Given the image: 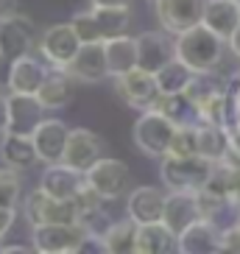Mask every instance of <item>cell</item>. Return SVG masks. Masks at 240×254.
I'll use <instances>...</instances> for the list:
<instances>
[{
  "label": "cell",
  "instance_id": "1",
  "mask_svg": "<svg viewBox=\"0 0 240 254\" xmlns=\"http://www.w3.org/2000/svg\"><path fill=\"white\" fill-rule=\"evenodd\" d=\"M226 51H229L226 39H221L204 23L181 31L176 37V59H181L193 73H215L224 64Z\"/></svg>",
  "mask_w": 240,
  "mask_h": 254
},
{
  "label": "cell",
  "instance_id": "2",
  "mask_svg": "<svg viewBox=\"0 0 240 254\" xmlns=\"http://www.w3.org/2000/svg\"><path fill=\"white\" fill-rule=\"evenodd\" d=\"M173 131H176V123H171L157 109H145L134 120L131 137H134V145L140 148V154H145L151 159H162V157H168Z\"/></svg>",
  "mask_w": 240,
  "mask_h": 254
},
{
  "label": "cell",
  "instance_id": "3",
  "mask_svg": "<svg viewBox=\"0 0 240 254\" xmlns=\"http://www.w3.org/2000/svg\"><path fill=\"white\" fill-rule=\"evenodd\" d=\"M23 215L31 226L39 224H73L78 221V204L67 201V198H56L42 187H34L23 198Z\"/></svg>",
  "mask_w": 240,
  "mask_h": 254
},
{
  "label": "cell",
  "instance_id": "4",
  "mask_svg": "<svg viewBox=\"0 0 240 254\" xmlns=\"http://www.w3.org/2000/svg\"><path fill=\"white\" fill-rule=\"evenodd\" d=\"M210 159L204 157H162V165H159V176H162V185L168 190H201L207 185L212 173Z\"/></svg>",
  "mask_w": 240,
  "mask_h": 254
},
{
  "label": "cell",
  "instance_id": "5",
  "mask_svg": "<svg viewBox=\"0 0 240 254\" xmlns=\"http://www.w3.org/2000/svg\"><path fill=\"white\" fill-rule=\"evenodd\" d=\"M90 232L78 221L73 224H39L31 226V243L39 254H78Z\"/></svg>",
  "mask_w": 240,
  "mask_h": 254
},
{
  "label": "cell",
  "instance_id": "6",
  "mask_svg": "<svg viewBox=\"0 0 240 254\" xmlns=\"http://www.w3.org/2000/svg\"><path fill=\"white\" fill-rule=\"evenodd\" d=\"M87 182L95 193H101L106 201L112 204L118 198H126L131 190V171L128 165L118 157H101L90 171H87Z\"/></svg>",
  "mask_w": 240,
  "mask_h": 254
},
{
  "label": "cell",
  "instance_id": "7",
  "mask_svg": "<svg viewBox=\"0 0 240 254\" xmlns=\"http://www.w3.org/2000/svg\"><path fill=\"white\" fill-rule=\"evenodd\" d=\"M115 95L123 101L126 106L137 109V112H145V109H154L157 98L162 95L157 84V75L148 73L143 67H134L123 75H115Z\"/></svg>",
  "mask_w": 240,
  "mask_h": 254
},
{
  "label": "cell",
  "instance_id": "8",
  "mask_svg": "<svg viewBox=\"0 0 240 254\" xmlns=\"http://www.w3.org/2000/svg\"><path fill=\"white\" fill-rule=\"evenodd\" d=\"M39 56L51 64V67H67L73 56L81 48V39L75 34V28L70 23H56L48 25L42 34H39Z\"/></svg>",
  "mask_w": 240,
  "mask_h": 254
},
{
  "label": "cell",
  "instance_id": "9",
  "mask_svg": "<svg viewBox=\"0 0 240 254\" xmlns=\"http://www.w3.org/2000/svg\"><path fill=\"white\" fill-rule=\"evenodd\" d=\"M39 42V31L28 14H11L0 23V51L8 59H17L23 53H31Z\"/></svg>",
  "mask_w": 240,
  "mask_h": 254
},
{
  "label": "cell",
  "instance_id": "10",
  "mask_svg": "<svg viewBox=\"0 0 240 254\" xmlns=\"http://www.w3.org/2000/svg\"><path fill=\"white\" fill-rule=\"evenodd\" d=\"M173 56H176V37L168 34L165 28L137 34V67L157 73Z\"/></svg>",
  "mask_w": 240,
  "mask_h": 254
},
{
  "label": "cell",
  "instance_id": "11",
  "mask_svg": "<svg viewBox=\"0 0 240 254\" xmlns=\"http://www.w3.org/2000/svg\"><path fill=\"white\" fill-rule=\"evenodd\" d=\"M201 11L204 0H154V14L159 25L173 37L201 23Z\"/></svg>",
  "mask_w": 240,
  "mask_h": 254
},
{
  "label": "cell",
  "instance_id": "12",
  "mask_svg": "<svg viewBox=\"0 0 240 254\" xmlns=\"http://www.w3.org/2000/svg\"><path fill=\"white\" fill-rule=\"evenodd\" d=\"M101 157H106V140L92 128H70L67 145L61 162L73 165L78 171H90Z\"/></svg>",
  "mask_w": 240,
  "mask_h": 254
},
{
  "label": "cell",
  "instance_id": "13",
  "mask_svg": "<svg viewBox=\"0 0 240 254\" xmlns=\"http://www.w3.org/2000/svg\"><path fill=\"white\" fill-rule=\"evenodd\" d=\"M39 187L48 190L51 195H56V198L73 201L87 187V171H78V168H73L67 162H51L45 165V171L39 176Z\"/></svg>",
  "mask_w": 240,
  "mask_h": 254
},
{
  "label": "cell",
  "instance_id": "14",
  "mask_svg": "<svg viewBox=\"0 0 240 254\" xmlns=\"http://www.w3.org/2000/svg\"><path fill=\"white\" fill-rule=\"evenodd\" d=\"M165 198H168V193L162 187H154V185L131 187L128 195H126V212L134 224H154V221H162Z\"/></svg>",
  "mask_w": 240,
  "mask_h": 254
},
{
  "label": "cell",
  "instance_id": "15",
  "mask_svg": "<svg viewBox=\"0 0 240 254\" xmlns=\"http://www.w3.org/2000/svg\"><path fill=\"white\" fill-rule=\"evenodd\" d=\"M78 84H101L109 78V70H106V56H104V42H81L78 53L73 56L67 67Z\"/></svg>",
  "mask_w": 240,
  "mask_h": 254
},
{
  "label": "cell",
  "instance_id": "16",
  "mask_svg": "<svg viewBox=\"0 0 240 254\" xmlns=\"http://www.w3.org/2000/svg\"><path fill=\"white\" fill-rule=\"evenodd\" d=\"M34 145H37V157L42 165H51V162H61L64 157V145H67V137H70V126L59 118H45L34 128Z\"/></svg>",
  "mask_w": 240,
  "mask_h": 254
},
{
  "label": "cell",
  "instance_id": "17",
  "mask_svg": "<svg viewBox=\"0 0 240 254\" xmlns=\"http://www.w3.org/2000/svg\"><path fill=\"white\" fill-rule=\"evenodd\" d=\"M48 64L42 56L23 53L11 59V73H8V92H23V95H37L42 81L48 75Z\"/></svg>",
  "mask_w": 240,
  "mask_h": 254
},
{
  "label": "cell",
  "instance_id": "18",
  "mask_svg": "<svg viewBox=\"0 0 240 254\" xmlns=\"http://www.w3.org/2000/svg\"><path fill=\"white\" fill-rule=\"evenodd\" d=\"M221 232L224 226H218L210 218H198L179 232V254H218L224 252L221 246Z\"/></svg>",
  "mask_w": 240,
  "mask_h": 254
},
{
  "label": "cell",
  "instance_id": "19",
  "mask_svg": "<svg viewBox=\"0 0 240 254\" xmlns=\"http://www.w3.org/2000/svg\"><path fill=\"white\" fill-rule=\"evenodd\" d=\"M48 109L37 95L8 92V131L17 134H34V128L45 120Z\"/></svg>",
  "mask_w": 240,
  "mask_h": 254
},
{
  "label": "cell",
  "instance_id": "20",
  "mask_svg": "<svg viewBox=\"0 0 240 254\" xmlns=\"http://www.w3.org/2000/svg\"><path fill=\"white\" fill-rule=\"evenodd\" d=\"M75 84L78 81L64 67H48V75H45V81H42V87H39L37 98L42 101V106H45L48 112L64 109L75 98Z\"/></svg>",
  "mask_w": 240,
  "mask_h": 254
},
{
  "label": "cell",
  "instance_id": "21",
  "mask_svg": "<svg viewBox=\"0 0 240 254\" xmlns=\"http://www.w3.org/2000/svg\"><path fill=\"white\" fill-rule=\"evenodd\" d=\"M198 218H201V209H198V195H195L193 190H168L162 221H165L176 235L184 232L193 221H198Z\"/></svg>",
  "mask_w": 240,
  "mask_h": 254
},
{
  "label": "cell",
  "instance_id": "22",
  "mask_svg": "<svg viewBox=\"0 0 240 254\" xmlns=\"http://www.w3.org/2000/svg\"><path fill=\"white\" fill-rule=\"evenodd\" d=\"M134 252L137 254H173V252H179V235L165 221L137 224Z\"/></svg>",
  "mask_w": 240,
  "mask_h": 254
},
{
  "label": "cell",
  "instance_id": "23",
  "mask_svg": "<svg viewBox=\"0 0 240 254\" xmlns=\"http://www.w3.org/2000/svg\"><path fill=\"white\" fill-rule=\"evenodd\" d=\"M0 159L3 165L14 168V171H28L39 162L37 157V145L31 134H17V131H6L0 137Z\"/></svg>",
  "mask_w": 240,
  "mask_h": 254
},
{
  "label": "cell",
  "instance_id": "24",
  "mask_svg": "<svg viewBox=\"0 0 240 254\" xmlns=\"http://www.w3.org/2000/svg\"><path fill=\"white\" fill-rule=\"evenodd\" d=\"M104 56H106L109 78L134 70L137 67V37H131V34H120V37L104 39Z\"/></svg>",
  "mask_w": 240,
  "mask_h": 254
},
{
  "label": "cell",
  "instance_id": "25",
  "mask_svg": "<svg viewBox=\"0 0 240 254\" xmlns=\"http://www.w3.org/2000/svg\"><path fill=\"white\" fill-rule=\"evenodd\" d=\"M201 23L210 31H215L221 39H229V34L240 25V3H235V0H204Z\"/></svg>",
  "mask_w": 240,
  "mask_h": 254
},
{
  "label": "cell",
  "instance_id": "26",
  "mask_svg": "<svg viewBox=\"0 0 240 254\" xmlns=\"http://www.w3.org/2000/svg\"><path fill=\"white\" fill-rule=\"evenodd\" d=\"M195 131H198V157L221 162L229 154V128L212 126V123H195Z\"/></svg>",
  "mask_w": 240,
  "mask_h": 254
},
{
  "label": "cell",
  "instance_id": "27",
  "mask_svg": "<svg viewBox=\"0 0 240 254\" xmlns=\"http://www.w3.org/2000/svg\"><path fill=\"white\" fill-rule=\"evenodd\" d=\"M157 112H162L171 123L176 126H187V123H198V112H195V104L190 101L184 92H165V95L157 98L154 104Z\"/></svg>",
  "mask_w": 240,
  "mask_h": 254
},
{
  "label": "cell",
  "instance_id": "28",
  "mask_svg": "<svg viewBox=\"0 0 240 254\" xmlns=\"http://www.w3.org/2000/svg\"><path fill=\"white\" fill-rule=\"evenodd\" d=\"M92 14H95L104 39L128 34L131 28V6H92Z\"/></svg>",
  "mask_w": 240,
  "mask_h": 254
},
{
  "label": "cell",
  "instance_id": "29",
  "mask_svg": "<svg viewBox=\"0 0 240 254\" xmlns=\"http://www.w3.org/2000/svg\"><path fill=\"white\" fill-rule=\"evenodd\" d=\"M104 249L106 254H137L134 252V238H137V224L128 221H112L104 229Z\"/></svg>",
  "mask_w": 240,
  "mask_h": 254
},
{
  "label": "cell",
  "instance_id": "30",
  "mask_svg": "<svg viewBox=\"0 0 240 254\" xmlns=\"http://www.w3.org/2000/svg\"><path fill=\"white\" fill-rule=\"evenodd\" d=\"M154 75H157L159 92L165 95V92H184V90H187L190 78H193V70H190L181 59H176V56H173L165 67H159Z\"/></svg>",
  "mask_w": 240,
  "mask_h": 254
},
{
  "label": "cell",
  "instance_id": "31",
  "mask_svg": "<svg viewBox=\"0 0 240 254\" xmlns=\"http://www.w3.org/2000/svg\"><path fill=\"white\" fill-rule=\"evenodd\" d=\"M195 154H198V131H195V123L176 126L171 148H168V157H195Z\"/></svg>",
  "mask_w": 240,
  "mask_h": 254
},
{
  "label": "cell",
  "instance_id": "32",
  "mask_svg": "<svg viewBox=\"0 0 240 254\" xmlns=\"http://www.w3.org/2000/svg\"><path fill=\"white\" fill-rule=\"evenodd\" d=\"M23 190V176L14 168H0V207H17Z\"/></svg>",
  "mask_w": 240,
  "mask_h": 254
},
{
  "label": "cell",
  "instance_id": "33",
  "mask_svg": "<svg viewBox=\"0 0 240 254\" xmlns=\"http://www.w3.org/2000/svg\"><path fill=\"white\" fill-rule=\"evenodd\" d=\"M70 25L75 28V34H78L81 42H104V34L98 28V20H95V14H92V8L90 11H75Z\"/></svg>",
  "mask_w": 240,
  "mask_h": 254
},
{
  "label": "cell",
  "instance_id": "34",
  "mask_svg": "<svg viewBox=\"0 0 240 254\" xmlns=\"http://www.w3.org/2000/svg\"><path fill=\"white\" fill-rule=\"evenodd\" d=\"M221 246H224V252L240 254V218L232 226H224V232H221Z\"/></svg>",
  "mask_w": 240,
  "mask_h": 254
},
{
  "label": "cell",
  "instance_id": "35",
  "mask_svg": "<svg viewBox=\"0 0 240 254\" xmlns=\"http://www.w3.org/2000/svg\"><path fill=\"white\" fill-rule=\"evenodd\" d=\"M14 218H17V207H0V240L14 226Z\"/></svg>",
  "mask_w": 240,
  "mask_h": 254
},
{
  "label": "cell",
  "instance_id": "36",
  "mask_svg": "<svg viewBox=\"0 0 240 254\" xmlns=\"http://www.w3.org/2000/svg\"><path fill=\"white\" fill-rule=\"evenodd\" d=\"M20 11V0H0V23Z\"/></svg>",
  "mask_w": 240,
  "mask_h": 254
},
{
  "label": "cell",
  "instance_id": "37",
  "mask_svg": "<svg viewBox=\"0 0 240 254\" xmlns=\"http://www.w3.org/2000/svg\"><path fill=\"white\" fill-rule=\"evenodd\" d=\"M8 131V95H0V137Z\"/></svg>",
  "mask_w": 240,
  "mask_h": 254
},
{
  "label": "cell",
  "instance_id": "38",
  "mask_svg": "<svg viewBox=\"0 0 240 254\" xmlns=\"http://www.w3.org/2000/svg\"><path fill=\"white\" fill-rule=\"evenodd\" d=\"M226 48H229V53H232L235 59H240V25L229 34V39H226Z\"/></svg>",
  "mask_w": 240,
  "mask_h": 254
},
{
  "label": "cell",
  "instance_id": "39",
  "mask_svg": "<svg viewBox=\"0 0 240 254\" xmlns=\"http://www.w3.org/2000/svg\"><path fill=\"white\" fill-rule=\"evenodd\" d=\"M8 73H11V59L8 56H0V90L3 87L8 90Z\"/></svg>",
  "mask_w": 240,
  "mask_h": 254
},
{
  "label": "cell",
  "instance_id": "40",
  "mask_svg": "<svg viewBox=\"0 0 240 254\" xmlns=\"http://www.w3.org/2000/svg\"><path fill=\"white\" fill-rule=\"evenodd\" d=\"M232 109H235V120H240V81L232 90Z\"/></svg>",
  "mask_w": 240,
  "mask_h": 254
},
{
  "label": "cell",
  "instance_id": "41",
  "mask_svg": "<svg viewBox=\"0 0 240 254\" xmlns=\"http://www.w3.org/2000/svg\"><path fill=\"white\" fill-rule=\"evenodd\" d=\"M92 6H128V0H90Z\"/></svg>",
  "mask_w": 240,
  "mask_h": 254
},
{
  "label": "cell",
  "instance_id": "42",
  "mask_svg": "<svg viewBox=\"0 0 240 254\" xmlns=\"http://www.w3.org/2000/svg\"><path fill=\"white\" fill-rule=\"evenodd\" d=\"M0 252H3V254H28L31 249L28 246H3Z\"/></svg>",
  "mask_w": 240,
  "mask_h": 254
},
{
  "label": "cell",
  "instance_id": "43",
  "mask_svg": "<svg viewBox=\"0 0 240 254\" xmlns=\"http://www.w3.org/2000/svg\"><path fill=\"white\" fill-rule=\"evenodd\" d=\"M238 81H240V64H238Z\"/></svg>",
  "mask_w": 240,
  "mask_h": 254
},
{
  "label": "cell",
  "instance_id": "44",
  "mask_svg": "<svg viewBox=\"0 0 240 254\" xmlns=\"http://www.w3.org/2000/svg\"><path fill=\"white\" fill-rule=\"evenodd\" d=\"M235 3H240V0H235Z\"/></svg>",
  "mask_w": 240,
  "mask_h": 254
},
{
  "label": "cell",
  "instance_id": "45",
  "mask_svg": "<svg viewBox=\"0 0 240 254\" xmlns=\"http://www.w3.org/2000/svg\"><path fill=\"white\" fill-rule=\"evenodd\" d=\"M148 3H154V0H148Z\"/></svg>",
  "mask_w": 240,
  "mask_h": 254
},
{
  "label": "cell",
  "instance_id": "46",
  "mask_svg": "<svg viewBox=\"0 0 240 254\" xmlns=\"http://www.w3.org/2000/svg\"><path fill=\"white\" fill-rule=\"evenodd\" d=\"M0 56H3V51H0Z\"/></svg>",
  "mask_w": 240,
  "mask_h": 254
},
{
  "label": "cell",
  "instance_id": "47",
  "mask_svg": "<svg viewBox=\"0 0 240 254\" xmlns=\"http://www.w3.org/2000/svg\"><path fill=\"white\" fill-rule=\"evenodd\" d=\"M238 218H240V212H238Z\"/></svg>",
  "mask_w": 240,
  "mask_h": 254
},
{
  "label": "cell",
  "instance_id": "48",
  "mask_svg": "<svg viewBox=\"0 0 240 254\" xmlns=\"http://www.w3.org/2000/svg\"><path fill=\"white\" fill-rule=\"evenodd\" d=\"M0 249H3V246H0Z\"/></svg>",
  "mask_w": 240,
  "mask_h": 254
}]
</instances>
